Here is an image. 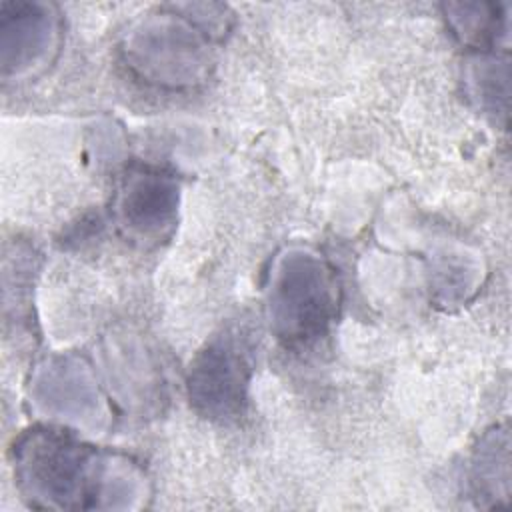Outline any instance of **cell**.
I'll return each mask as SVG.
<instances>
[{"label": "cell", "instance_id": "6da1fadb", "mask_svg": "<svg viewBox=\"0 0 512 512\" xmlns=\"http://www.w3.org/2000/svg\"><path fill=\"white\" fill-rule=\"evenodd\" d=\"M18 486L34 506L94 508L110 494L108 482L120 478L110 472V460L72 434L56 428H34L14 450Z\"/></svg>", "mask_w": 512, "mask_h": 512}, {"label": "cell", "instance_id": "7a4b0ae2", "mask_svg": "<svg viewBox=\"0 0 512 512\" xmlns=\"http://www.w3.org/2000/svg\"><path fill=\"white\" fill-rule=\"evenodd\" d=\"M270 322L286 342L318 338L334 314V282L328 266L308 252L286 254L268 288Z\"/></svg>", "mask_w": 512, "mask_h": 512}, {"label": "cell", "instance_id": "3957f363", "mask_svg": "<svg viewBox=\"0 0 512 512\" xmlns=\"http://www.w3.org/2000/svg\"><path fill=\"white\" fill-rule=\"evenodd\" d=\"M252 372V346L244 328L216 334L190 366L188 394L206 418L230 420L242 414Z\"/></svg>", "mask_w": 512, "mask_h": 512}, {"label": "cell", "instance_id": "277c9868", "mask_svg": "<svg viewBox=\"0 0 512 512\" xmlns=\"http://www.w3.org/2000/svg\"><path fill=\"white\" fill-rule=\"evenodd\" d=\"M176 206V180L160 170L140 168L126 176L116 200V216L130 238L158 242L174 226Z\"/></svg>", "mask_w": 512, "mask_h": 512}, {"label": "cell", "instance_id": "5b68a950", "mask_svg": "<svg viewBox=\"0 0 512 512\" xmlns=\"http://www.w3.org/2000/svg\"><path fill=\"white\" fill-rule=\"evenodd\" d=\"M136 36V46H132L138 58V68L156 80H192L206 64L204 46L198 36L192 34L190 26L182 24H160L142 30Z\"/></svg>", "mask_w": 512, "mask_h": 512}, {"label": "cell", "instance_id": "8992f818", "mask_svg": "<svg viewBox=\"0 0 512 512\" xmlns=\"http://www.w3.org/2000/svg\"><path fill=\"white\" fill-rule=\"evenodd\" d=\"M52 18L36 4L2 6V60L4 68L34 64L50 46Z\"/></svg>", "mask_w": 512, "mask_h": 512}]
</instances>
